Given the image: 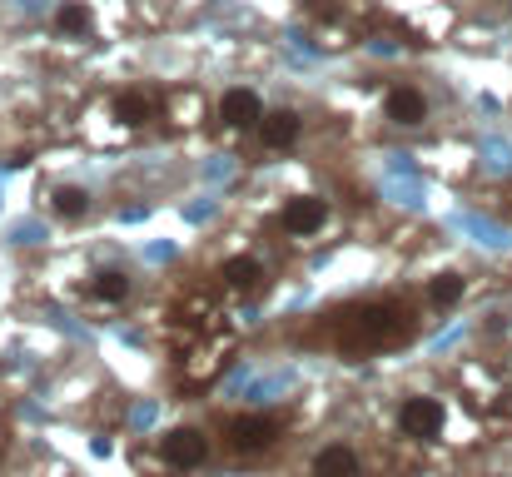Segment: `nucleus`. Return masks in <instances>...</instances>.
<instances>
[{
    "label": "nucleus",
    "instance_id": "1",
    "mask_svg": "<svg viewBox=\"0 0 512 477\" xmlns=\"http://www.w3.org/2000/svg\"><path fill=\"white\" fill-rule=\"evenodd\" d=\"M413 314H408V304H353V309H343L334 314V328H329V338L339 343L343 353H378V348H398L403 338H413Z\"/></svg>",
    "mask_w": 512,
    "mask_h": 477
},
{
    "label": "nucleus",
    "instance_id": "2",
    "mask_svg": "<svg viewBox=\"0 0 512 477\" xmlns=\"http://www.w3.org/2000/svg\"><path fill=\"white\" fill-rule=\"evenodd\" d=\"M279 438H284V428H279V418H269V413H244V418H229V428H224V443H229L234 453H244V458L269 453Z\"/></svg>",
    "mask_w": 512,
    "mask_h": 477
},
{
    "label": "nucleus",
    "instance_id": "3",
    "mask_svg": "<svg viewBox=\"0 0 512 477\" xmlns=\"http://www.w3.org/2000/svg\"><path fill=\"white\" fill-rule=\"evenodd\" d=\"M443 423H448V408H443L438 398H428V393H413V398H403V408H398V428H403V438L428 443V438L443 433Z\"/></svg>",
    "mask_w": 512,
    "mask_h": 477
},
{
    "label": "nucleus",
    "instance_id": "4",
    "mask_svg": "<svg viewBox=\"0 0 512 477\" xmlns=\"http://www.w3.org/2000/svg\"><path fill=\"white\" fill-rule=\"evenodd\" d=\"M160 458H165V468H199L204 458H209V433L204 428H170L165 438H160Z\"/></svg>",
    "mask_w": 512,
    "mask_h": 477
},
{
    "label": "nucleus",
    "instance_id": "5",
    "mask_svg": "<svg viewBox=\"0 0 512 477\" xmlns=\"http://www.w3.org/2000/svg\"><path fill=\"white\" fill-rule=\"evenodd\" d=\"M219 120H224L229 130H259L264 105H259V95H254V90L234 85V90H224V100H219Z\"/></svg>",
    "mask_w": 512,
    "mask_h": 477
},
{
    "label": "nucleus",
    "instance_id": "6",
    "mask_svg": "<svg viewBox=\"0 0 512 477\" xmlns=\"http://www.w3.org/2000/svg\"><path fill=\"white\" fill-rule=\"evenodd\" d=\"M324 219H329V204H324L319 194H299V199H289V204H284V229H289V234H299V239L319 234V229H324Z\"/></svg>",
    "mask_w": 512,
    "mask_h": 477
},
{
    "label": "nucleus",
    "instance_id": "7",
    "mask_svg": "<svg viewBox=\"0 0 512 477\" xmlns=\"http://www.w3.org/2000/svg\"><path fill=\"white\" fill-rule=\"evenodd\" d=\"M219 279H224L229 294H244V299H259L264 284H269V279H264V264H259V259H244V254H239V259H224Z\"/></svg>",
    "mask_w": 512,
    "mask_h": 477
},
{
    "label": "nucleus",
    "instance_id": "8",
    "mask_svg": "<svg viewBox=\"0 0 512 477\" xmlns=\"http://www.w3.org/2000/svg\"><path fill=\"white\" fill-rule=\"evenodd\" d=\"M383 115H388L393 125H423V120H428V100H423V90H413V85H393V90L383 95Z\"/></svg>",
    "mask_w": 512,
    "mask_h": 477
},
{
    "label": "nucleus",
    "instance_id": "9",
    "mask_svg": "<svg viewBox=\"0 0 512 477\" xmlns=\"http://www.w3.org/2000/svg\"><path fill=\"white\" fill-rule=\"evenodd\" d=\"M309 473L314 477H363V458H358L348 443H329V448L314 453Z\"/></svg>",
    "mask_w": 512,
    "mask_h": 477
},
{
    "label": "nucleus",
    "instance_id": "10",
    "mask_svg": "<svg viewBox=\"0 0 512 477\" xmlns=\"http://www.w3.org/2000/svg\"><path fill=\"white\" fill-rule=\"evenodd\" d=\"M299 130H304V120H299L294 110H274V115L259 120V135H264L269 150H289V145L299 140Z\"/></svg>",
    "mask_w": 512,
    "mask_h": 477
},
{
    "label": "nucleus",
    "instance_id": "11",
    "mask_svg": "<svg viewBox=\"0 0 512 477\" xmlns=\"http://www.w3.org/2000/svg\"><path fill=\"white\" fill-rule=\"evenodd\" d=\"M50 209H55L60 219H85V214H90V189H80V184H60V189L50 194Z\"/></svg>",
    "mask_w": 512,
    "mask_h": 477
},
{
    "label": "nucleus",
    "instance_id": "12",
    "mask_svg": "<svg viewBox=\"0 0 512 477\" xmlns=\"http://www.w3.org/2000/svg\"><path fill=\"white\" fill-rule=\"evenodd\" d=\"M115 115H120V125H135V130H140V125H150V120H155V100H150V95H140V90H130V95H120V100H115Z\"/></svg>",
    "mask_w": 512,
    "mask_h": 477
},
{
    "label": "nucleus",
    "instance_id": "13",
    "mask_svg": "<svg viewBox=\"0 0 512 477\" xmlns=\"http://www.w3.org/2000/svg\"><path fill=\"white\" fill-rule=\"evenodd\" d=\"M130 274L125 269H100L95 274V299H105V304H120V299H130Z\"/></svg>",
    "mask_w": 512,
    "mask_h": 477
},
{
    "label": "nucleus",
    "instance_id": "14",
    "mask_svg": "<svg viewBox=\"0 0 512 477\" xmlns=\"http://www.w3.org/2000/svg\"><path fill=\"white\" fill-rule=\"evenodd\" d=\"M463 289H468L463 274H438V279L428 284V304H433V309H453V304L463 299Z\"/></svg>",
    "mask_w": 512,
    "mask_h": 477
},
{
    "label": "nucleus",
    "instance_id": "15",
    "mask_svg": "<svg viewBox=\"0 0 512 477\" xmlns=\"http://www.w3.org/2000/svg\"><path fill=\"white\" fill-rule=\"evenodd\" d=\"M55 30H60V35H85V30H90V10L75 5V0L60 5V10H55Z\"/></svg>",
    "mask_w": 512,
    "mask_h": 477
}]
</instances>
